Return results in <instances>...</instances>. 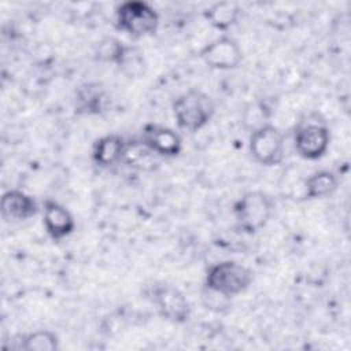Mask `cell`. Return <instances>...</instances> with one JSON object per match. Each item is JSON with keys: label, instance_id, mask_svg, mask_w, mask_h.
<instances>
[{"label": "cell", "instance_id": "cell-14", "mask_svg": "<svg viewBox=\"0 0 351 351\" xmlns=\"http://www.w3.org/2000/svg\"><path fill=\"white\" fill-rule=\"evenodd\" d=\"M126 166L141 170V171H152L156 170L160 163L162 158L151 151L138 137L128 140L126 151L123 156V162Z\"/></svg>", "mask_w": 351, "mask_h": 351}, {"label": "cell", "instance_id": "cell-13", "mask_svg": "<svg viewBox=\"0 0 351 351\" xmlns=\"http://www.w3.org/2000/svg\"><path fill=\"white\" fill-rule=\"evenodd\" d=\"M128 140L118 133H108L99 137L92 147V160L97 167L110 169L123 162Z\"/></svg>", "mask_w": 351, "mask_h": 351}, {"label": "cell", "instance_id": "cell-7", "mask_svg": "<svg viewBox=\"0 0 351 351\" xmlns=\"http://www.w3.org/2000/svg\"><path fill=\"white\" fill-rule=\"evenodd\" d=\"M284 134L271 125L263 123L250 132L248 152L251 158L262 166H277L284 160Z\"/></svg>", "mask_w": 351, "mask_h": 351}, {"label": "cell", "instance_id": "cell-3", "mask_svg": "<svg viewBox=\"0 0 351 351\" xmlns=\"http://www.w3.org/2000/svg\"><path fill=\"white\" fill-rule=\"evenodd\" d=\"M254 271L236 261H221L211 265L204 276V289L233 298L245 292L254 282Z\"/></svg>", "mask_w": 351, "mask_h": 351}, {"label": "cell", "instance_id": "cell-8", "mask_svg": "<svg viewBox=\"0 0 351 351\" xmlns=\"http://www.w3.org/2000/svg\"><path fill=\"white\" fill-rule=\"evenodd\" d=\"M199 56L213 70H233L243 62V49L234 38L221 36L206 44Z\"/></svg>", "mask_w": 351, "mask_h": 351}, {"label": "cell", "instance_id": "cell-17", "mask_svg": "<svg viewBox=\"0 0 351 351\" xmlns=\"http://www.w3.org/2000/svg\"><path fill=\"white\" fill-rule=\"evenodd\" d=\"M241 11L240 5L234 1H218L204 11V18L214 29L226 32L239 22Z\"/></svg>", "mask_w": 351, "mask_h": 351}, {"label": "cell", "instance_id": "cell-9", "mask_svg": "<svg viewBox=\"0 0 351 351\" xmlns=\"http://www.w3.org/2000/svg\"><path fill=\"white\" fill-rule=\"evenodd\" d=\"M112 99L101 82L88 81L74 90L73 107L78 115H103L110 111Z\"/></svg>", "mask_w": 351, "mask_h": 351}, {"label": "cell", "instance_id": "cell-6", "mask_svg": "<svg viewBox=\"0 0 351 351\" xmlns=\"http://www.w3.org/2000/svg\"><path fill=\"white\" fill-rule=\"evenodd\" d=\"M145 296L156 313L171 324H185L191 318V304L185 295L171 284L154 282L145 288Z\"/></svg>", "mask_w": 351, "mask_h": 351}, {"label": "cell", "instance_id": "cell-11", "mask_svg": "<svg viewBox=\"0 0 351 351\" xmlns=\"http://www.w3.org/2000/svg\"><path fill=\"white\" fill-rule=\"evenodd\" d=\"M43 223L47 234L53 241L66 239L75 229L73 214L53 199H45L43 202Z\"/></svg>", "mask_w": 351, "mask_h": 351}, {"label": "cell", "instance_id": "cell-5", "mask_svg": "<svg viewBox=\"0 0 351 351\" xmlns=\"http://www.w3.org/2000/svg\"><path fill=\"white\" fill-rule=\"evenodd\" d=\"M115 27L132 38L154 36L159 27V14L141 0H128L115 8Z\"/></svg>", "mask_w": 351, "mask_h": 351}, {"label": "cell", "instance_id": "cell-2", "mask_svg": "<svg viewBox=\"0 0 351 351\" xmlns=\"http://www.w3.org/2000/svg\"><path fill=\"white\" fill-rule=\"evenodd\" d=\"M176 123L180 129L195 133L203 129L215 114L213 97L197 88L178 95L171 104Z\"/></svg>", "mask_w": 351, "mask_h": 351}, {"label": "cell", "instance_id": "cell-19", "mask_svg": "<svg viewBox=\"0 0 351 351\" xmlns=\"http://www.w3.org/2000/svg\"><path fill=\"white\" fill-rule=\"evenodd\" d=\"M121 45H122V41H119L114 37H106L97 44L96 51H95V56L100 62L114 64Z\"/></svg>", "mask_w": 351, "mask_h": 351}, {"label": "cell", "instance_id": "cell-18", "mask_svg": "<svg viewBox=\"0 0 351 351\" xmlns=\"http://www.w3.org/2000/svg\"><path fill=\"white\" fill-rule=\"evenodd\" d=\"M14 348L23 351H56L59 348V337L49 329H37L19 336Z\"/></svg>", "mask_w": 351, "mask_h": 351}, {"label": "cell", "instance_id": "cell-1", "mask_svg": "<svg viewBox=\"0 0 351 351\" xmlns=\"http://www.w3.org/2000/svg\"><path fill=\"white\" fill-rule=\"evenodd\" d=\"M330 129L319 112H308L293 128V148L304 160L321 159L330 145Z\"/></svg>", "mask_w": 351, "mask_h": 351}, {"label": "cell", "instance_id": "cell-12", "mask_svg": "<svg viewBox=\"0 0 351 351\" xmlns=\"http://www.w3.org/2000/svg\"><path fill=\"white\" fill-rule=\"evenodd\" d=\"M0 211L1 218L8 223L23 222L38 213V203L32 195L21 189H10L1 196Z\"/></svg>", "mask_w": 351, "mask_h": 351}, {"label": "cell", "instance_id": "cell-10", "mask_svg": "<svg viewBox=\"0 0 351 351\" xmlns=\"http://www.w3.org/2000/svg\"><path fill=\"white\" fill-rule=\"evenodd\" d=\"M138 138L160 158H176L182 151V138L178 132L159 123H147Z\"/></svg>", "mask_w": 351, "mask_h": 351}, {"label": "cell", "instance_id": "cell-15", "mask_svg": "<svg viewBox=\"0 0 351 351\" xmlns=\"http://www.w3.org/2000/svg\"><path fill=\"white\" fill-rule=\"evenodd\" d=\"M114 64L128 78H141L148 69L144 51L137 45L125 43H122Z\"/></svg>", "mask_w": 351, "mask_h": 351}, {"label": "cell", "instance_id": "cell-16", "mask_svg": "<svg viewBox=\"0 0 351 351\" xmlns=\"http://www.w3.org/2000/svg\"><path fill=\"white\" fill-rule=\"evenodd\" d=\"M339 177L330 170H318L310 174L303 184V199L315 200L332 196L339 188Z\"/></svg>", "mask_w": 351, "mask_h": 351}, {"label": "cell", "instance_id": "cell-4", "mask_svg": "<svg viewBox=\"0 0 351 351\" xmlns=\"http://www.w3.org/2000/svg\"><path fill=\"white\" fill-rule=\"evenodd\" d=\"M274 214V200L263 191H250L233 204V215L239 230L254 234L263 229Z\"/></svg>", "mask_w": 351, "mask_h": 351}]
</instances>
